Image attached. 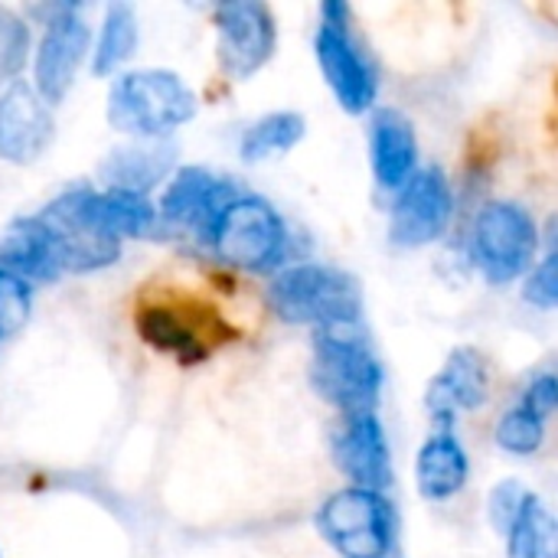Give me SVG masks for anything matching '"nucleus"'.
<instances>
[{"mask_svg": "<svg viewBox=\"0 0 558 558\" xmlns=\"http://www.w3.org/2000/svg\"><path fill=\"white\" fill-rule=\"evenodd\" d=\"M92 52V26L78 3H56L46 10L36 52L29 56L33 92L52 108L72 92L85 59Z\"/></svg>", "mask_w": 558, "mask_h": 558, "instance_id": "1a4fd4ad", "label": "nucleus"}, {"mask_svg": "<svg viewBox=\"0 0 558 558\" xmlns=\"http://www.w3.org/2000/svg\"><path fill=\"white\" fill-rule=\"evenodd\" d=\"M523 301L533 304L536 311H556L558 304V255L556 245L549 242L546 252L536 258L530 275L523 278Z\"/></svg>", "mask_w": 558, "mask_h": 558, "instance_id": "cd10ccee", "label": "nucleus"}, {"mask_svg": "<svg viewBox=\"0 0 558 558\" xmlns=\"http://www.w3.org/2000/svg\"><path fill=\"white\" fill-rule=\"evenodd\" d=\"M0 268L20 275L23 281H56L59 268L52 258V248L36 222V216H20L0 239Z\"/></svg>", "mask_w": 558, "mask_h": 558, "instance_id": "aec40b11", "label": "nucleus"}, {"mask_svg": "<svg viewBox=\"0 0 558 558\" xmlns=\"http://www.w3.org/2000/svg\"><path fill=\"white\" fill-rule=\"evenodd\" d=\"M33 317V284L0 268V340L16 337Z\"/></svg>", "mask_w": 558, "mask_h": 558, "instance_id": "bb28decb", "label": "nucleus"}, {"mask_svg": "<svg viewBox=\"0 0 558 558\" xmlns=\"http://www.w3.org/2000/svg\"><path fill=\"white\" fill-rule=\"evenodd\" d=\"M383 363L353 330H320L311 353L314 392L347 415L376 412L383 392Z\"/></svg>", "mask_w": 558, "mask_h": 558, "instance_id": "20e7f679", "label": "nucleus"}, {"mask_svg": "<svg viewBox=\"0 0 558 558\" xmlns=\"http://www.w3.org/2000/svg\"><path fill=\"white\" fill-rule=\"evenodd\" d=\"M471 458L454 432H435L415 454V487L425 500L445 504L468 487Z\"/></svg>", "mask_w": 558, "mask_h": 558, "instance_id": "a211bd4d", "label": "nucleus"}, {"mask_svg": "<svg viewBox=\"0 0 558 558\" xmlns=\"http://www.w3.org/2000/svg\"><path fill=\"white\" fill-rule=\"evenodd\" d=\"M520 405L549 425V418L556 415V409H558L556 373H549V369H546V373L533 376V379H530V386H526V389H523V396H520Z\"/></svg>", "mask_w": 558, "mask_h": 558, "instance_id": "c756f323", "label": "nucleus"}, {"mask_svg": "<svg viewBox=\"0 0 558 558\" xmlns=\"http://www.w3.org/2000/svg\"><path fill=\"white\" fill-rule=\"evenodd\" d=\"M92 213L95 222L118 242L124 239H144L157 229V206L150 196L134 190L105 186L92 193Z\"/></svg>", "mask_w": 558, "mask_h": 558, "instance_id": "4be33fe9", "label": "nucleus"}, {"mask_svg": "<svg viewBox=\"0 0 558 558\" xmlns=\"http://www.w3.org/2000/svg\"><path fill=\"white\" fill-rule=\"evenodd\" d=\"M350 16L353 10L347 3L320 7V26L314 33V59L337 105L347 114H369L376 108L379 78H376V65L350 33Z\"/></svg>", "mask_w": 558, "mask_h": 558, "instance_id": "0eeeda50", "label": "nucleus"}, {"mask_svg": "<svg viewBox=\"0 0 558 558\" xmlns=\"http://www.w3.org/2000/svg\"><path fill=\"white\" fill-rule=\"evenodd\" d=\"M173 173V147L167 141H128L124 147L111 150L101 163V177L108 186L150 193Z\"/></svg>", "mask_w": 558, "mask_h": 558, "instance_id": "6ab92c4d", "label": "nucleus"}, {"mask_svg": "<svg viewBox=\"0 0 558 558\" xmlns=\"http://www.w3.org/2000/svg\"><path fill=\"white\" fill-rule=\"evenodd\" d=\"M92 193L95 186H72L36 213L59 275L105 271L121 258V242L95 222Z\"/></svg>", "mask_w": 558, "mask_h": 558, "instance_id": "423d86ee", "label": "nucleus"}, {"mask_svg": "<svg viewBox=\"0 0 558 558\" xmlns=\"http://www.w3.org/2000/svg\"><path fill=\"white\" fill-rule=\"evenodd\" d=\"M490 399V366L474 347L448 353L445 366L425 389V405L438 422V432H454L461 412H477Z\"/></svg>", "mask_w": 558, "mask_h": 558, "instance_id": "dca6fc26", "label": "nucleus"}, {"mask_svg": "<svg viewBox=\"0 0 558 558\" xmlns=\"http://www.w3.org/2000/svg\"><path fill=\"white\" fill-rule=\"evenodd\" d=\"M33 33L20 10L0 7V88L20 82V72L29 65Z\"/></svg>", "mask_w": 558, "mask_h": 558, "instance_id": "393cba45", "label": "nucleus"}, {"mask_svg": "<svg viewBox=\"0 0 558 558\" xmlns=\"http://www.w3.org/2000/svg\"><path fill=\"white\" fill-rule=\"evenodd\" d=\"M271 311L294 327L320 330H353L363 317L360 281L324 262H301L281 268L268 284Z\"/></svg>", "mask_w": 558, "mask_h": 558, "instance_id": "f03ea898", "label": "nucleus"}, {"mask_svg": "<svg viewBox=\"0 0 558 558\" xmlns=\"http://www.w3.org/2000/svg\"><path fill=\"white\" fill-rule=\"evenodd\" d=\"M196 111L199 95L190 88V82L180 72L160 65L114 75L105 98L108 124L131 141H167L173 131L190 124Z\"/></svg>", "mask_w": 558, "mask_h": 558, "instance_id": "f257e3e1", "label": "nucleus"}, {"mask_svg": "<svg viewBox=\"0 0 558 558\" xmlns=\"http://www.w3.org/2000/svg\"><path fill=\"white\" fill-rule=\"evenodd\" d=\"M369 167L383 190H399L418 170V134L405 111H369Z\"/></svg>", "mask_w": 558, "mask_h": 558, "instance_id": "f3484780", "label": "nucleus"}, {"mask_svg": "<svg viewBox=\"0 0 558 558\" xmlns=\"http://www.w3.org/2000/svg\"><path fill=\"white\" fill-rule=\"evenodd\" d=\"M526 494H530V490H526L520 481H513V477H510V481H500V484L490 490L487 513H490V523H494L497 533H507V530H510V523L517 520V513H520Z\"/></svg>", "mask_w": 558, "mask_h": 558, "instance_id": "c85d7f7f", "label": "nucleus"}, {"mask_svg": "<svg viewBox=\"0 0 558 558\" xmlns=\"http://www.w3.org/2000/svg\"><path fill=\"white\" fill-rule=\"evenodd\" d=\"M216 62L232 82H248L262 72L278 46V23L262 0H232L213 10Z\"/></svg>", "mask_w": 558, "mask_h": 558, "instance_id": "9d476101", "label": "nucleus"}, {"mask_svg": "<svg viewBox=\"0 0 558 558\" xmlns=\"http://www.w3.org/2000/svg\"><path fill=\"white\" fill-rule=\"evenodd\" d=\"M134 330L137 337L163 353L173 356L183 366H196L213 356V350L222 343L216 333V324L199 314V307L186 301H144L134 314Z\"/></svg>", "mask_w": 558, "mask_h": 558, "instance_id": "ddd939ff", "label": "nucleus"}, {"mask_svg": "<svg viewBox=\"0 0 558 558\" xmlns=\"http://www.w3.org/2000/svg\"><path fill=\"white\" fill-rule=\"evenodd\" d=\"M141 43V20L131 3H108L98 23V36L92 43V72L98 78L121 75Z\"/></svg>", "mask_w": 558, "mask_h": 558, "instance_id": "412c9836", "label": "nucleus"}, {"mask_svg": "<svg viewBox=\"0 0 558 558\" xmlns=\"http://www.w3.org/2000/svg\"><path fill=\"white\" fill-rule=\"evenodd\" d=\"M468 252L477 268V275L487 284H513L530 275L536 258L543 255V229L517 199H490L477 209L471 232H468Z\"/></svg>", "mask_w": 558, "mask_h": 558, "instance_id": "7ed1b4c3", "label": "nucleus"}, {"mask_svg": "<svg viewBox=\"0 0 558 558\" xmlns=\"http://www.w3.org/2000/svg\"><path fill=\"white\" fill-rule=\"evenodd\" d=\"M219 262L248 275L278 271L288 258L291 235L284 216L258 193H239L219 216L209 242Z\"/></svg>", "mask_w": 558, "mask_h": 558, "instance_id": "39448f33", "label": "nucleus"}, {"mask_svg": "<svg viewBox=\"0 0 558 558\" xmlns=\"http://www.w3.org/2000/svg\"><path fill=\"white\" fill-rule=\"evenodd\" d=\"M494 441L500 451L513 454V458H533L543 445H546V422L536 418L533 412H526L520 402L510 405L494 428Z\"/></svg>", "mask_w": 558, "mask_h": 558, "instance_id": "a878e982", "label": "nucleus"}, {"mask_svg": "<svg viewBox=\"0 0 558 558\" xmlns=\"http://www.w3.org/2000/svg\"><path fill=\"white\" fill-rule=\"evenodd\" d=\"M307 121L301 111H268L255 118L239 137V157L245 163H262L294 150L304 141Z\"/></svg>", "mask_w": 558, "mask_h": 558, "instance_id": "5701e85b", "label": "nucleus"}, {"mask_svg": "<svg viewBox=\"0 0 558 558\" xmlns=\"http://www.w3.org/2000/svg\"><path fill=\"white\" fill-rule=\"evenodd\" d=\"M333 461L350 487L386 494L396 481L392 474V448L389 435L376 412L347 415L340 432L333 435Z\"/></svg>", "mask_w": 558, "mask_h": 558, "instance_id": "4468645a", "label": "nucleus"}, {"mask_svg": "<svg viewBox=\"0 0 558 558\" xmlns=\"http://www.w3.org/2000/svg\"><path fill=\"white\" fill-rule=\"evenodd\" d=\"M314 523L343 558H386L399 533V517L389 497L360 487H343L327 497Z\"/></svg>", "mask_w": 558, "mask_h": 558, "instance_id": "6e6552de", "label": "nucleus"}, {"mask_svg": "<svg viewBox=\"0 0 558 558\" xmlns=\"http://www.w3.org/2000/svg\"><path fill=\"white\" fill-rule=\"evenodd\" d=\"M239 193L242 190L229 177H216L206 167H177L167 177L160 203H154L157 206V226L193 235L206 245L222 209Z\"/></svg>", "mask_w": 558, "mask_h": 558, "instance_id": "9b49d317", "label": "nucleus"}, {"mask_svg": "<svg viewBox=\"0 0 558 558\" xmlns=\"http://www.w3.org/2000/svg\"><path fill=\"white\" fill-rule=\"evenodd\" d=\"M507 558H558V526L553 510L533 490L526 494L517 520L510 523Z\"/></svg>", "mask_w": 558, "mask_h": 558, "instance_id": "b1692460", "label": "nucleus"}, {"mask_svg": "<svg viewBox=\"0 0 558 558\" xmlns=\"http://www.w3.org/2000/svg\"><path fill=\"white\" fill-rule=\"evenodd\" d=\"M56 137L52 108L33 92L29 82L0 88V160L13 167L36 163Z\"/></svg>", "mask_w": 558, "mask_h": 558, "instance_id": "2eb2a0df", "label": "nucleus"}, {"mask_svg": "<svg viewBox=\"0 0 558 558\" xmlns=\"http://www.w3.org/2000/svg\"><path fill=\"white\" fill-rule=\"evenodd\" d=\"M454 219V190L438 163L418 167L399 190L389 213V235L399 248L438 242Z\"/></svg>", "mask_w": 558, "mask_h": 558, "instance_id": "f8f14e48", "label": "nucleus"}]
</instances>
